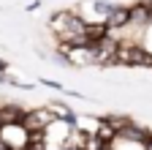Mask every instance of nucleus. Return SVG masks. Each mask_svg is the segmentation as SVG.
<instances>
[{
    "mask_svg": "<svg viewBox=\"0 0 152 150\" xmlns=\"http://www.w3.org/2000/svg\"><path fill=\"white\" fill-rule=\"evenodd\" d=\"M57 60H63L68 68H101V49L95 44H57Z\"/></svg>",
    "mask_w": 152,
    "mask_h": 150,
    "instance_id": "nucleus-1",
    "label": "nucleus"
},
{
    "mask_svg": "<svg viewBox=\"0 0 152 150\" xmlns=\"http://www.w3.org/2000/svg\"><path fill=\"white\" fill-rule=\"evenodd\" d=\"M117 3H111V0H79L71 11L79 16L84 25H92V27H109V19Z\"/></svg>",
    "mask_w": 152,
    "mask_h": 150,
    "instance_id": "nucleus-2",
    "label": "nucleus"
},
{
    "mask_svg": "<svg viewBox=\"0 0 152 150\" xmlns=\"http://www.w3.org/2000/svg\"><path fill=\"white\" fill-rule=\"evenodd\" d=\"M103 120L106 117H98V115H73V126L84 134H101Z\"/></svg>",
    "mask_w": 152,
    "mask_h": 150,
    "instance_id": "nucleus-3",
    "label": "nucleus"
}]
</instances>
